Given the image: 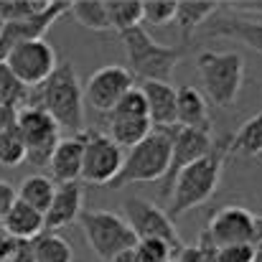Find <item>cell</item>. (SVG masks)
<instances>
[{"mask_svg": "<svg viewBox=\"0 0 262 262\" xmlns=\"http://www.w3.org/2000/svg\"><path fill=\"white\" fill-rule=\"evenodd\" d=\"M222 3L216 0H176L173 23L181 28L183 38H188L201 23H206L211 15H216Z\"/></svg>", "mask_w": 262, "mask_h": 262, "instance_id": "44dd1931", "label": "cell"}, {"mask_svg": "<svg viewBox=\"0 0 262 262\" xmlns=\"http://www.w3.org/2000/svg\"><path fill=\"white\" fill-rule=\"evenodd\" d=\"M69 13L89 31H110V15L104 0H69Z\"/></svg>", "mask_w": 262, "mask_h": 262, "instance_id": "4316f807", "label": "cell"}, {"mask_svg": "<svg viewBox=\"0 0 262 262\" xmlns=\"http://www.w3.org/2000/svg\"><path fill=\"white\" fill-rule=\"evenodd\" d=\"M135 252H138L140 262H173L176 255H178L163 239H138Z\"/></svg>", "mask_w": 262, "mask_h": 262, "instance_id": "1f68e13d", "label": "cell"}, {"mask_svg": "<svg viewBox=\"0 0 262 262\" xmlns=\"http://www.w3.org/2000/svg\"><path fill=\"white\" fill-rule=\"evenodd\" d=\"M173 262H204V257H201V250L196 245H183Z\"/></svg>", "mask_w": 262, "mask_h": 262, "instance_id": "74e56055", "label": "cell"}, {"mask_svg": "<svg viewBox=\"0 0 262 262\" xmlns=\"http://www.w3.org/2000/svg\"><path fill=\"white\" fill-rule=\"evenodd\" d=\"M110 15V31H127L143 26V0H104Z\"/></svg>", "mask_w": 262, "mask_h": 262, "instance_id": "484cf974", "label": "cell"}, {"mask_svg": "<svg viewBox=\"0 0 262 262\" xmlns=\"http://www.w3.org/2000/svg\"><path fill=\"white\" fill-rule=\"evenodd\" d=\"M110 262H140L138 260V252H135V247H130V250H122V252H117L115 257Z\"/></svg>", "mask_w": 262, "mask_h": 262, "instance_id": "ab89813d", "label": "cell"}, {"mask_svg": "<svg viewBox=\"0 0 262 262\" xmlns=\"http://www.w3.org/2000/svg\"><path fill=\"white\" fill-rule=\"evenodd\" d=\"M54 188H56V183L49 176L33 173L26 176L15 191H18V201H23L26 206L36 209L38 214H46V209H49V204L54 199Z\"/></svg>", "mask_w": 262, "mask_h": 262, "instance_id": "603a6c76", "label": "cell"}, {"mask_svg": "<svg viewBox=\"0 0 262 262\" xmlns=\"http://www.w3.org/2000/svg\"><path fill=\"white\" fill-rule=\"evenodd\" d=\"M15 201H18V191H15V186L8 183V181H0V219L13 209Z\"/></svg>", "mask_w": 262, "mask_h": 262, "instance_id": "e575fe53", "label": "cell"}, {"mask_svg": "<svg viewBox=\"0 0 262 262\" xmlns=\"http://www.w3.org/2000/svg\"><path fill=\"white\" fill-rule=\"evenodd\" d=\"M117 36L127 56V72L133 77H140L143 82H168L176 64L183 59L181 49L156 43L145 26L127 28Z\"/></svg>", "mask_w": 262, "mask_h": 262, "instance_id": "3957f363", "label": "cell"}, {"mask_svg": "<svg viewBox=\"0 0 262 262\" xmlns=\"http://www.w3.org/2000/svg\"><path fill=\"white\" fill-rule=\"evenodd\" d=\"M33 262H72V245L56 232H43L31 242Z\"/></svg>", "mask_w": 262, "mask_h": 262, "instance_id": "d4e9b609", "label": "cell"}, {"mask_svg": "<svg viewBox=\"0 0 262 262\" xmlns=\"http://www.w3.org/2000/svg\"><path fill=\"white\" fill-rule=\"evenodd\" d=\"M122 148H117L104 130L84 133V158H82V181L92 186H110L122 168Z\"/></svg>", "mask_w": 262, "mask_h": 262, "instance_id": "30bf717a", "label": "cell"}, {"mask_svg": "<svg viewBox=\"0 0 262 262\" xmlns=\"http://www.w3.org/2000/svg\"><path fill=\"white\" fill-rule=\"evenodd\" d=\"M176 125L188 127V130H201L211 133V115L206 107V99L199 89L178 87L176 89Z\"/></svg>", "mask_w": 262, "mask_h": 262, "instance_id": "e0dca14e", "label": "cell"}, {"mask_svg": "<svg viewBox=\"0 0 262 262\" xmlns=\"http://www.w3.org/2000/svg\"><path fill=\"white\" fill-rule=\"evenodd\" d=\"M18 133L23 138L26 145V161H31L36 168L38 166H49V158L56 148L59 138V125L49 117V112H43L36 104H28L23 110H18Z\"/></svg>", "mask_w": 262, "mask_h": 262, "instance_id": "ba28073f", "label": "cell"}, {"mask_svg": "<svg viewBox=\"0 0 262 262\" xmlns=\"http://www.w3.org/2000/svg\"><path fill=\"white\" fill-rule=\"evenodd\" d=\"M229 158V138L214 143L211 153H206L204 158L193 161L191 166H186L181 173L173 178L171 191H168V216L176 219L201 204H206L219 186L222 168Z\"/></svg>", "mask_w": 262, "mask_h": 262, "instance_id": "6da1fadb", "label": "cell"}, {"mask_svg": "<svg viewBox=\"0 0 262 262\" xmlns=\"http://www.w3.org/2000/svg\"><path fill=\"white\" fill-rule=\"evenodd\" d=\"M130 117H148V107H145V97L138 87H133L107 115L104 120H130Z\"/></svg>", "mask_w": 262, "mask_h": 262, "instance_id": "f546056e", "label": "cell"}, {"mask_svg": "<svg viewBox=\"0 0 262 262\" xmlns=\"http://www.w3.org/2000/svg\"><path fill=\"white\" fill-rule=\"evenodd\" d=\"M5 262H33V252H31V242H18L15 250L10 252V257Z\"/></svg>", "mask_w": 262, "mask_h": 262, "instance_id": "8d00e7d4", "label": "cell"}, {"mask_svg": "<svg viewBox=\"0 0 262 262\" xmlns=\"http://www.w3.org/2000/svg\"><path fill=\"white\" fill-rule=\"evenodd\" d=\"M15 245H18V242H15V239L0 227V262H5L8 257H10V252L15 250Z\"/></svg>", "mask_w": 262, "mask_h": 262, "instance_id": "f35d334b", "label": "cell"}, {"mask_svg": "<svg viewBox=\"0 0 262 262\" xmlns=\"http://www.w3.org/2000/svg\"><path fill=\"white\" fill-rule=\"evenodd\" d=\"M216 262H255V252L250 245H232L216 252Z\"/></svg>", "mask_w": 262, "mask_h": 262, "instance_id": "836d02e7", "label": "cell"}, {"mask_svg": "<svg viewBox=\"0 0 262 262\" xmlns=\"http://www.w3.org/2000/svg\"><path fill=\"white\" fill-rule=\"evenodd\" d=\"M209 36H227L237 38L252 51L262 54V20H250V18H237V15H222L211 23Z\"/></svg>", "mask_w": 262, "mask_h": 262, "instance_id": "ffe728a7", "label": "cell"}, {"mask_svg": "<svg viewBox=\"0 0 262 262\" xmlns=\"http://www.w3.org/2000/svg\"><path fill=\"white\" fill-rule=\"evenodd\" d=\"M0 227L15 242H33L38 234H43V214L26 206L23 201H15L13 209L0 219Z\"/></svg>", "mask_w": 262, "mask_h": 262, "instance_id": "d6986e66", "label": "cell"}, {"mask_svg": "<svg viewBox=\"0 0 262 262\" xmlns=\"http://www.w3.org/2000/svg\"><path fill=\"white\" fill-rule=\"evenodd\" d=\"M214 148V138L211 133H201V130H188V127H178L173 125L171 133V161H168V171L161 178V199H168L171 183L173 178L186 166H191L193 161L204 158L206 153H211Z\"/></svg>", "mask_w": 262, "mask_h": 262, "instance_id": "8fae6325", "label": "cell"}, {"mask_svg": "<svg viewBox=\"0 0 262 262\" xmlns=\"http://www.w3.org/2000/svg\"><path fill=\"white\" fill-rule=\"evenodd\" d=\"M26 161V145L15 127L0 130V166H18Z\"/></svg>", "mask_w": 262, "mask_h": 262, "instance_id": "4dcf8cb0", "label": "cell"}, {"mask_svg": "<svg viewBox=\"0 0 262 262\" xmlns=\"http://www.w3.org/2000/svg\"><path fill=\"white\" fill-rule=\"evenodd\" d=\"M196 72L211 104L232 107L245 82V56L239 51L206 49L196 56Z\"/></svg>", "mask_w": 262, "mask_h": 262, "instance_id": "277c9868", "label": "cell"}, {"mask_svg": "<svg viewBox=\"0 0 262 262\" xmlns=\"http://www.w3.org/2000/svg\"><path fill=\"white\" fill-rule=\"evenodd\" d=\"M84 206V188L79 181L72 183H56L54 199L43 214V232H56L61 227H69L79 219Z\"/></svg>", "mask_w": 262, "mask_h": 262, "instance_id": "9a60e30c", "label": "cell"}, {"mask_svg": "<svg viewBox=\"0 0 262 262\" xmlns=\"http://www.w3.org/2000/svg\"><path fill=\"white\" fill-rule=\"evenodd\" d=\"M133 87H135V77L127 72V67L110 64L94 72L87 79V84L82 87V92L89 107H94L99 115H107Z\"/></svg>", "mask_w": 262, "mask_h": 262, "instance_id": "7c38bea8", "label": "cell"}, {"mask_svg": "<svg viewBox=\"0 0 262 262\" xmlns=\"http://www.w3.org/2000/svg\"><path fill=\"white\" fill-rule=\"evenodd\" d=\"M3 64L13 72V77L26 89H36L51 77L59 61H56L54 46L46 38H33V41H23L13 46L5 54Z\"/></svg>", "mask_w": 262, "mask_h": 262, "instance_id": "52a82bcc", "label": "cell"}, {"mask_svg": "<svg viewBox=\"0 0 262 262\" xmlns=\"http://www.w3.org/2000/svg\"><path fill=\"white\" fill-rule=\"evenodd\" d=\"M38 89V102L43 112L59 125V130H69L72 135L84 133V92L79 84V77L72 67V61L56 64L51 77Z\"/></svg>", "mask_w": 262, "mask_h": 262, "instance_id": "7a4b0ae2", "label": "cell"}, {"mask_svg": "<svg viewBox=\"0 0 262 262\" xmlns=\"http://www.w3.org/2000/svg\"><path fill=\"white\" fill-rule=\"evenodd\" d=\"M87 133V130H84ZM84 133L79 135H67L56 143L51 158H49V171L54 183H72L79 181L82 176V158H84Z\"/></svg>", "mask_w": 262, "mask_h": 262, "instance_id": "2e32d148", "label": "cell"}, {"mask_svg": "<svg viewBox=\"0 0 262 262\" xmlns=\"http://www.w3.org/2000/svg\"><path fill=\"white\" fill-rule=\"evenodd\" d=\"M245 153L250 158L262 156V112L252 115L232 138H229V156Z\"/></svg>", "mask_w": 262, "mask_h": 262, "instance_id": "cb8c5ba5", "label": "cell"}, {"mask_svg": "<svg viewBox=\"0 0 262 262\" xmlns=\"http://www.w3.org/2000/svg\"><path fill=\"white\" fill-rule=\"evenodd\" d=\"M31 104V89H26L13 72L0 61V107H10V110H23Z\"/></svg>", "mask_w": 262, "mask_h": 262, "instance_id": "83f0119b", "label": "cell"}, {"mask_svg": "<svg viewBox=\"0 0 262 262\" xmlns=\"http://www.w3.org/2000/svg\"><path fill=\"white\" fill-rule=\"evenodd\" d=\"M138 89L145 97L148 120L153 127L176 125V89L168 82H143Z\"/></svg>", "mask_w": 262, "mask_h": 262, "instance_id": "ac0fdd59", "label": "cell"}, {"mask_svg": "<svg viewBox=\"0 0 262 262\" xmlns=\"http://www.w3.org/2000/svg\"><path fill=\"white\" fill-rule=\"evenodd\" d=\"M64 13H69V0H51V5L28 20H13V23H0V61L5 59V54L23 43V41H33V38H43V33L54 26V20H59Z\"/></svg>", "mask_w": 262, "mask_h": 262, "instance_id": "5bb4252c", "label": "cell"}, {"mask_svg": "<svg viewBox=\"0 0 262 262\" xmlns=\"http://www.w3.org/2000/svg\"><path fill=\"white\" fill-rule=\"evenodd\" d=\"M79 224H82V232L87 237V245L102 262H110L117 252L138 245L127 222L115 211H107V209L82 211Z\"/></svg>", "mask_w": 262, "mask_h": 262, "instance_id": "8992f818", "label": "cell"}, {"mask_svg": "<svg viewBox=\"0 0 262 262\" xmlns=\"http://www.w3.org/2000/svg\"><path fill=\"white\" fill-rule=\"evenodd\" d=\"M250 247L255 252V262H262V216H255V229H252Z\"/></svg>", "mask_w": 262, "mask_h": 262, "instance_id": "d590c367", "label": "cell"}, {"mask_svg": "<svg viewBox=\"0 0 262 262\" xmlns=\"http://www.w3.org/2000/svg\"><path fill=\"white\" fill-rule=\"evenodd\" d=\"M49 5H51V0H0V23L36 18Z\"/></svg>", "mask_w": 262, "mask_h": 262, "instance_id": "f1b7e54d", "label": "cell"}, {"mask_svg": "<svg viewBox=\"0 0 262 262\" xmlns=\"http://www.w3.org/2000/svg\"><path fill=\"white\" fill-rule=\"evenodd\" d=\"M176 18V0H143V23L168 26Z\"/></svg>", "mask_w": 262, "mask_h": 262, "instance_id": "d6a6232c", "label": "cell"}, {"mask_svg": "<svg viewBox=\"0 0 262 262\" xmlns=\"http://www.w3.org/2000/svg\"><path fill=\"white\" fill-rule=\"evenodd\" d=\"M122 209H125L122 219L133 229L135 239H163V242H168L173 247L176 252L183 247V242H181V237L176 232V224L158 204L135 196V199H125Z\"/></svg>", "mask_w": 262, "mask_h": 262, "instance_id": "9c48e42d", "label": "cell"}, {"mask_svg": "<svg viewBox=\"0 0 262 262\" xmlns=\"http://www.w3.org/2000/svg\"><path fill=\"white\" fill-rule=\"evenodd\" d=\"M104 135L117 145V148H133L143 138L150 135L153 125L148 117H130V120H104Z\"/></svg>", "mask_w": 262, "mask_h": 262, "instance_id": "7402d4cb", "label": "cell"}, {"mask_svg": "<svg viewBox=\"0 0 262 262\" xmlns=\"http://www.w3.org/2000/svg\"><path fill=\"white\" fill-rule=\"evenodd\" d=\"M171 133H173V125L153 127L150 135L143 138L138 145H133L130 153L122 158V168L110 186L120 188L127 183L161 181L168 171V161H171Z\"/></svg>", "mask_w": 262, "mask_h": 262, "instance_id": "5b68a950", "label": "cell"}, {"mask_svg": "<svg viewBox=\"0 0 262 262\" xmlns=\"http://www.w3.org/2000/svg\"><path fill=\"white\" fill-rule=\"evenodd\" d=\"M255 229V214L245 206H222L211 214L206 224V234L216 250L232 245H250Z\"/></svg>", "mask_w": 262, "mask_h": 262, "instance_id": "4fadbf2b", "label": "cell"}]
</instances>
